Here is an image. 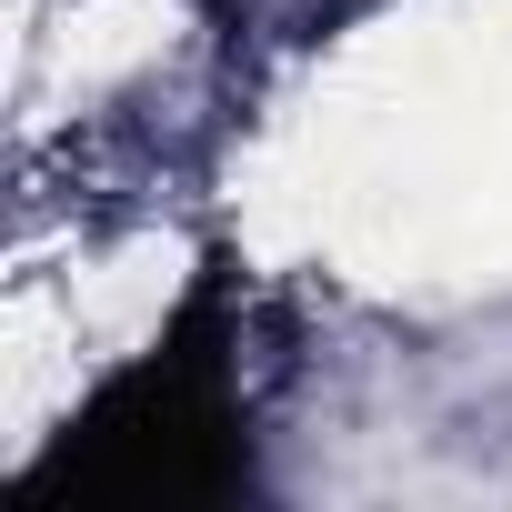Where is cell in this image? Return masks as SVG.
Masks as SVG:
<instances>
[{
	"mask_svg": "<svg viewBox=\"0 0 512 512\" xmlns=\"http://www.w3.org/2000/svg\"><path fill=\"white\" fill-rule=\"evenodd\" d=\"M241 372H231V322L201 292L141 362H121L91 412L71 422V442L41 462V492H81L101 512H201L221 492H241Z\"/></svg>",
	"mask_w": 512,
	"mask_h": 512,
	"instance_id": "6da1fadb",
	"label": "cell"
}]
</instances>
